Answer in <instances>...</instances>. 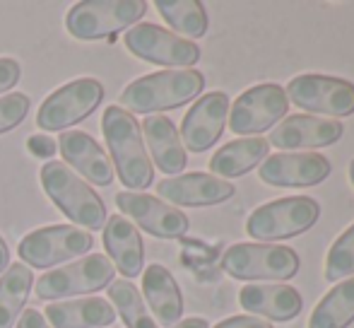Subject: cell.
<instances>
[{"mask_svg": "<svg viewBox=\"0 0 354 328\" xmlns=\"http://www.w3.org/2000/svg\"><path fill=\"white\" fill-rule=\"evenodd\" d=\"M222 268L236 280L284 282L299 273V256L282 244H232L222 256Z\"/></svg>", "mask_w": 354, "mask_h": 328, "instance_id": "cell-5", "label": "cell"}, {"mask_svg": "<svg viewBox=\"0 0 354 328\" xmlns=\"http://www.w3.org/2000/svg\"><path fill=\"white\" fill-rule=\"evenodd\" d=\"M354 321V277L342 280L313 309L308 328H347Z\"/></svg>", "mask_w": 354, "mask_h": 328, "instance_id": "cell-26", "label": "cell"}, {"mask_svg": "<svg viewBox=\"0 0 354 328\" xmlns=\"http://www.w3.org/2000/svg\"><path fill=\"white\" fill-rule=\"evenodd\" d=\"M39 179H41L44 191L53 201V206L66 217H71L75 225H82L87 230H99L106 225L104 201L71 167L61 162H48L41 167Z\"/></svg>", "mask_w": 354, "mask_h": 328, "instance_id": "cell-3", "label": "cell"}, {"mask_svg": "<svg viewBox=\"0 0 354 328\" xmlns=\"http://www.w3.org/2000/svg\"><path fill=\"white\" fill-rule=\"evenodd\" d=\"M116 206L121 212H126L131 220L138 222L147 235L159 239H178L188 232L191 222L178 208L167 206L157 196L136 191H121L116 196Z\"/></svg>", "mask_w": 354, "mask_h": 328, "instance_id": "cell-13", "label": "cell"}, {"mask_svg": "<svg viewBox=\"0 0 354 328\" xmlns=\"http://www.w3.org/2000/svg\"><path fill=\"white\" fill-rule=\"evenodd\" d=\"M34 275L22 261L10 263L0 277V328H12L22 316V307L27 304L32 292Z\"/></svg>", "mask_w": 354, "mask_h": 328, "instance_id": "cell-25", "label": "cell"}, {"mask_svg": "<svg viewBox=\"0 0 354 328\" xmlns=\"http://www.w3.org/2000/svg\"><path fill=\"white\" fill-rule=\"evenodd\" d=\"M104 246H106V253L111 256L113 268H118L121 275L136 277L142 273V263H145L142 237L138 232V227L133 222H128L126 217L121 215L106 217V225H104Z\"/></svg>", "mask_w": 354, "mask_h": 328, "instance_id": "cell-21", "label": "cell"}, {"mask_svg": "<svg viewBox=\"0 0 354 328\" xmlns=\"http://www.w3.org/2000/svg\"><path fill=\"white\" fill-rule=\"evenodd\" d=\"M126 46L133 56L169 68H193L201 61L198 44L152 22H140L126 32Z\"/></svg>", "mask_w": 354, "mask_h": 328, "instance_id": "cell-9", "label": "cell"}, {"mask_svg": "<svg viewBox=\"0 0 354 328\" xmlns=\"http://www.w3.org/2000/svg\"><path fill=\"white\" fill-rule=\"evenodd\" d=\"M116 268L102 253H92L87 258H80L77 263H68L56 271L46 273L37 280L39 300H61L71 295H87L99 292L113 282Z\"/></svg>", "mask_w": 354, "mask_h": 328, "instance_id": "cell-7", "label": "cell"}, {"mask_svg": "<svg viewBox=\"0 0 354 328\" xmlns=\"http://www.w3.org/2000/svg\"><path fill=\"white\" fill-rule=\"evenodd\" d=\"M171 328H210V324H207L205 319H201V316H193V319L178 321V324Z\"/></svg>", "mask_w": 354, "mask_h": 328, "instance_id": "cell-35", "label": "cell"}, {"mask_svg": "<svg viewBox=\"0 0 354 328\" xmlns=\"http://www.w3.org/2000/svg\"><path fill=\"white\" fill-rule=\"evenodd\" d=\"M29 107H32V102L22 92H10L5 97H0V133L17 128L27 118Z\"/></svg>", "mask_w": 354, "mask_h": 328, "instance_id": "cell-30", "label": "cell"}, {"mask_svg": "<svg viewBox=\"0 0 354 328\" xmlns=\"http://www.w3.org/2000/svg\"><path fill=\"white\" fill-rule=\"evenodd\" d=\"M10 266V248L5 244V239L0 237V273H5Z\"/></svg>", "mask_w": 354, "mask_h": 328, "instance_id": "cell-36", "label": "cell"}, {"mask_svg": "<svg viewBox=\"0 0 354 328\" xmlns=\"http://www.w3.org/2000/svg\"><path fill=\"white\" fill-rule=\"evenodd\" d=\"M17 328H48V321L41 316V311L27 309V311H22V316L17 319Z\"/></svg>", "mask_w": 354, "mask_h": 328, "instance_id": "cell-34", "label": "cell"}, {"mask_svg": "<svg viewBox=\"0 0 354 328\" xmlns=\"http://www.w3.org/2000/svg\"><path fill=\"white\" fill-rule=\"evenodd\" d=\"M44 319L53 328H106L116 321V311L102 297L75 302H51L44 309Z\"/></svg>", "mask_w": 354, "mask_h": 328, "instance_id": "cell-23", "label": "cell"}, {"mask_svg": "<svg viewBox=\"0 0 354 328\" xmlns=\"http://www.w3.org/2000/svg\"><path fill=\"white\" fill-rule=\"evenodd\" d=\"M92 244L94 239L89 232L75 225H53L22 237L17 251L22 263H29L34 268H51L56 263L87 253Z\"/></svg>", "mask_w": 354, "mask_h": 328, "instance_id": "cell-12", "label": "cell"}, {"mask_svg": "<svg viewBox=\"0 0 354 328\" xmlns=\"http://www.w3.org/2000/svg\"><path fill=\"white\" fill-rule=\"evenodd\" d=\"M27 147H29V152H32L34 157H41V160H48V157H53L58 152L56 140H51L48 136H41V133H37V136L29 138Z\"/></svg>", "mask_w": 354, "mask_h": 328, "instance_id": "cell-32", "label": "cell"}, {"mask_svg": "<svg viewBox=\"0 0 354 328\" xmlns=\"http://www.w3.org/2000/svg\"><path fill=\"white\" fill-rule=\"evenodd\" d=\"M104 99V84L94 78H80L44 99L37 113V126L44 131H61L87 118Z\"/></svg>", "mask_w": 354, "mask_h": 328, "instance_id": "cell-8", "label": "cell"}, {"mask_svg": "<svg viewBox=\"0 0 354 328\" xmlns=\"http://www.w3.org/2000/svg\"><path fill=\"white\" fill-rule=\"evenodd\" d=\"M142 295L145 302L149 304L154 314V324L162 326H176L183 316V297L181 290H178L174 275L159 263H152V266L145 271L142 275Z\"/></svg>", "mask_w": 354, "mask_h": 328, "instance_id": "cell-22", "label": "cell"}, {"mask_svg": "<svg viewBox=\"0 0 354 328\" xmlns=\"http://www.w3.org/2000/svg\"><path fill=\"white\" fill-rule=\"evenodd\" d=\"M102 128L104 138H106V147L111 152V160L116 164L118 179H121L123 186H128L136 193L152 186L154 167L147 157L140 123L136 121V116L121 107H109L104 111Z\"/></svg>", "mask_w": 354, "mask_h": 328, "instance_id": "cell-1", "label": "cell"}, {"mask_svg": "<svg viewBox=\"0 0 354 328\" xmlns=\"http://www.w3.org/2000/svg\"><path fill=\"white\" fill-rule=\"evenodd\" d=\"M140 131L145 140H147V147L152 152V160L157 164V169H162L169 176H178L186 169L188 157L186 150H183L181 136H178L171 118L154 113V116L145 118Z\"/></svg>", "mask_w": 354, "mask_h": 328, "instance_id": "cell-20", "label": "cell"}, {"mask_svg": "<svg viewBox=\"0 0 354 328\" xmlns=\"http://www.w3.org/2000/svg\"><path fill=\"white\" fill-rule=\"evenodd\" d=\"M229 97L224 92H207L188 109L181 123V143L183 150L205 152L219 140L224 123L229 118Z\"/></svg>", "mask_w": 354, "mask_h": 328, "instance_id": "cell-15", "label": "cell"}, {"mask_svg": "<svg viewBox=\"0 0 354 328\" xmlns=\"http://www.w3.org/2000/svg\"><path fill=\"white\" fill-rule=\"evenodd\" d=\"M214 328H272V324L258 319V316H229Z\"/></svg>", "mask_w": 354, "mask_h": 328, "instance_id": "cell-33", "label": "cell"}, {"mask_svg": "<svg viewBox=\"0 0 354 328\" xmlns=\"http://www.w3.org/2000/svg\"><path fill=\"white\" fill-rule=\"evenodd\" d=\"M157 193L164 201L174 203V206L205 208L229 201L234 196V186L229 181H224V179L212 176V174L193 172L159 181Z\"/></svg>", "mask_w": 354, "mask_h": 328, "instance_id": "cell-17", "label": "cell"}, {"mask_svg": "<svg viewBox=\"0 0 354 328\" xmlns=\"http://www.w3.org/2000/svg\"><path fill=\"white\" fill-rule=\"evenodd\" d=\"M350 181H352V186H354V160L350 162Z\"/></svg>", "mask_w": 354, "mask_h": 328, "instance_id": "cell-37", "label": "cell"}, {"mask_svg": "<svg viewBox=\"0 0 354 328\" xmlns=\"http://www.w3.org/2000/svg\"><path fill=\"white\" fill-rule=\"evenodd\" d=\"M321 206L308 196L277 198L256 208L246 220L248 237L258 242H282L308 232L318 222Z\"/></svg>", "mask_w": 354, "mask_h": 328, "instance_id": "cell-4", "label": "cell"}, {"mask_svg": "<svg viewBox=\"0 0 354 328\" xmlns=\"http://www.w3.org/2000/svg\"><path fill=\"white\" fill-rule=\"evenodd\" d=\"M239 304L268 321H292L301 314L304 300L292 285L284 282H251L239 292Z\"/></svg>", "mask_w": 354, "mask_h": 328, "instance_id": "cell-18", "label": "cell"}, {"mask_svg": "<svg viewBox=\"0 0 354 328\" xmlns=\"http://www.w3.org/2000/svg\"><path fill=\"white\" fill-rule=\"evenodd\" d=\"M205 87V75L193 68L183 71H159L138 78L121 92V109L128 113H149L176 109L196 99Z\"/></svg>", "mask_w": 354, "mask_h": 328, "instance_id": "cell-2", "label": "cell"}, {"mask_svg": "<svg viewBox=\"0 0 354 328\" xmlns=\"http://www.w3.org/2000/svg\"><path fill=\"white\" fill-rule=\"evenodd\" d=\"M330 174V160L321 152H280L263 160L258 176L268 186L306 188L316 186Z\"/></svg>", "mask_w": 354, "mask_h": 328, "instance_id": "cell-14", "label": "cell"}, {"mask_svg": "<svg viewBox=\"0 0 354 328\" xmlns=\"http://www.w3.org/2000/svg\"><path fill=\"white\" fill-rule=\"evenodd\" d=\"M342 133H345V128L340 121L311 116V113H294V116L284 118L277 128H272L268 145L280 147V150L313 152L316 147H328L337 143Z\"/></svg>", "mask_w": 354, "mask_h": 328, "instance_id": "cell-16", "label": "cell"}, {"mask_svg": "<svg viewBox=\"0 0 354 328\" xmlns=\"http://www.w3.org/2000/svg\"><path fill=\"white\" fill-rule=\"evenodd\" d=\"M350 275H354V222L333 242L330 251L326 256L328 282H342Z\"/></svg>", "mask_w": 354, "mask_h": 328, "instance_id": "cell-29", "label": "cell"}, {"mask_svg": "<svg viewBox=\"0 0 354 328\" xmlns=\"http://www.w3.org/2000/svg\"><path fill=\"white\" fill-rule=\"evenodd\" d=\"M147 12L145 0H84L71 8L66 27L75 39L97 42L136 27Z\"/></svg>", "mask_w": 354, "mask_h": 328, "instance_id": "cell-6", "label": "cell"}, {"mask_svg": "<svg viewBox=\"0 0 354 328\" xmlns=\"http://www.w3.org/2000/svg\"><path fill=\"white\" fill-rule=\"evenodd\" d=\"M19 75H22V71H19V63L15 58H0V94L12 89L19 82Z\"/></svg>", "mask_w": 354, "mask_h": 328, "instance_id": "cell-31", "label": "cell"}, {"mask_svg": "<svg viewBox=\"0 0 354 328\" xmlns=\"http://www.w3.org/2000/svg\"><path fill=\"white\" fill-rule=\"evenodd\" d=\"M109 302L118 309V316L128 328H157L154 319L149 316L147 304H145L142 295L138 287L128 280H118L109 285Z\"/></svg>", "mask_w": 354, "mask_h": 328, "instance_id": "cell-28", "label": "cell"}, {"mask_svg": "<svg viewBox=\"0 0 354 328\" xmlns=\"http://www.w3.org/2000/svg\"><path fill=\"white\" fill-rule=\"evenodd\" d=\"M289 109L284 89L275 82H263L246 89L229 107V131L236 136H258L282 121Z\"/></svg>", "mask_w": 354, "mask_h": 328, "instance_id": "cell-10", "label": "cell"}, {"mask_svg": "<svg viewBox=\"0 0 354 328\" xmlns=\"http://www.w3.org/2000/svg\"><path fill=\"white\" fill-rule=\"evenodd\" d=\"M289 102L299 109L323 116H352L354 113V84L333 75H306L292 78L284 89Z\"/></svg>", "mask_w": 354, "mask_h": 328, "instance_id": "cell-11", "label": "cell"}, {"mask_svg": "<svg viewBox=\"0 0 354 328\" xmlns=\"http://www.w3.org/2000/svg\"><path fill=\"white\" fill-rule=\"evenodd\" d=\"M157 10L164 22L183 39H201L207 32V12L198 0H157Z\"/></svg>", "mask_w": 354, "mask_h": 328, "instance_id": "cell-27", "label": "cell"}, {"mask_svg": "<svg viewBox=\"0 0 354 328\" xmlns=\"http://www.w3.org/2000/svg\"><path fill=\"white\" fill-rule=\"evenodd\" d=\"M270 152L266 138H241L219 147L210 160L212 176L217 179H236L248 174L251 169L261 167Z\"/></svg>", "mask_w": 354, "mask_h": 328, "instance_id": "cell-24", "label": "cell"}, {"mask_svg": "<svg viewBox=\"0 0 354 328\" xmlns=\"http://www.w3.org/2000/svg\"><path fill=\"white\" fill-rule=\"evenodd\" d=\"M56 147L61 150L66 167H71L75 174H82L94 186H111L113 167L109 162L106 152L99 147L89 133L84 131H66L61 133Z\"/></svg>", "mask_w": 354, "mask_h": 328, "instance_id": "cell-19", "label": "cell"}]
</instances>
